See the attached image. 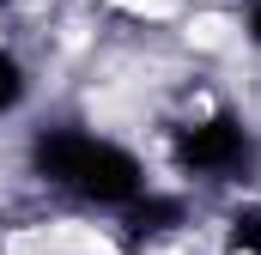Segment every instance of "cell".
<instances>
[{
    "instance_id": "1",
    "label": "cell",
    "mask_w": 261,
    "mask_h": 255,
    "mask_svg": "<svg viewBox=\"0 0 261 255\" xmlns=\"http://www.w3.org/2000/svg\"><path fill=\"white\" fill-rule=\"evenodd\" d=\"M37 170L61 189H79L91 200H134L140 194V164H134L122 146H103L91 134H73L55 128L37 140Z\"/></svg>"
},
{
    "instance_id": "2",
    "label": "cell",
    "mask_w": 261,
    "mask_h": 255,
    "mask_svg": "<svg viewBox=\"0 0 261 255\" xmlns=\"http://www.w3.org/2000/svg\"><path fill=\"white\" fill-rule=\"evenodd\" d=\"M176 158H182L189 170H206V176H225V170H243V164L255 158V146H249V134H243V122H231V116H213V122L189 128V134L176 140Z\"/></svg>"
},
{
    "instance_id": "3",
    "label": "cell",
    "mask_w": 261,
    "mask_h": 255,
    "mask_svg": "<svg viewBox=\"0 0 261 255\" xmlns=\"http://www.w3.org/2000/svg\"><path fill=\"white\" fill-rule=\"evenodd\" d=\"M176 219H182V207H176V200H140V194H134L128 231H134V237H146V231H164V225H176Z\"/></svg>"
},
{
    "instance_id": "4",
    "label": "cell",
    "mask_w": 261,
    "mask_h": 255,
    "mask_svg": "<svg viewBox=\"0 0 261 255\" xmlns=\"http://www.w3.org/2000/svg\"><path fill=\"white\" fill-rule=\"evenodd\" d=\"M231 249L261 255V213H237V219H231Z\"/></svg>"
},
{
    "instance_id": "5",
    "label": "cell",
    "mask_w": 261,
    "mask_h": 255,
    "mask_svg": "<svg viewBox=\"0 0 261 255\" xmlns=\"http://www.w3.org/2000/svg\"><path fill=\"white\" fill-rule=\"evenodd\" d=\"M18 91H24V73H18V61H6V55H0V110H12V104H18Z\"/></svg>"
},
{
    "instance_id": "6",
    "label": "cell",
    "mask_w": 261,
    "mask_h": 255,
    "mask_svg": "<svg viewBox=\"0 0 261 255\" xmlns=\"http://www.w3.org/2000/svg\"><path fill=\"white\" fill-rule=\"evenodd\" d=\"M249 24H255V43H261V6H255V18H249Z\"/></svg>"
}]
</instances>
